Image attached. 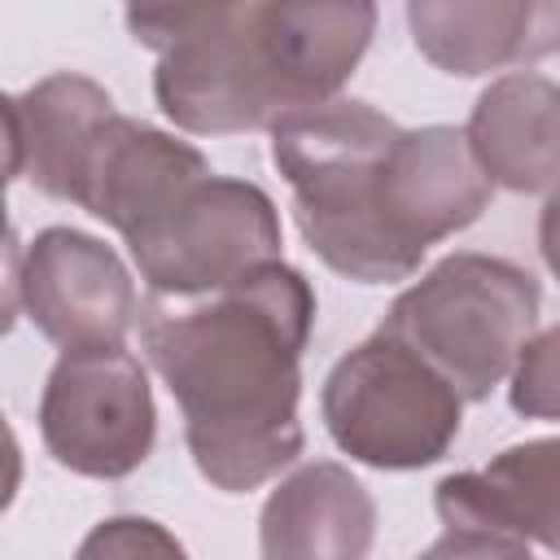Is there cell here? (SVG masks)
<instances>
[{"label":"cell","instance_id":"19","mask_svg":"<svg viewBox=\"0 0 560 560\" xmlns=\"http://www.w3.org/2000/svg\"><path fill=\"white\" fill-rule=\"evenodd\" d=\"M538 249H542L551 276L560 280V188L547 192V206H542V214H538Z\"/></svg>","mask_w":560,"mask_h":560},{"label":"cell","instance_id":"16","mask_svg":"<svg viewBox=\"0 0 560 560\" xmlns=\"http://www.w3.org/2000/svg\"><path fill=\"white\" fill-rule=\"evenodd\" d=\"M508 402L525 420H560V324L525 337L508 372Z\"/></svg>","mask_w":560,"mask_h":560},{"label":"cell","instance_id":"4","mask_svg":"<svg viewBox=\"0 0 560 560\" xmlns=\"http://www.w3.org/2000/svg\"><path fill=\"white\" fill-rule=\"evenodd\" d=\"M319 411L341 455L381 472H407L451 451L464 394L420 350L376 328L332 363Z\"/></svg>","mask_w":560,"mask_h":560},{"label":"cell","instance_id":"7","mask_svg":"<svg viewBox=\"0 0 560 560\" xmlns=\"http://www.w3.org/2000/svg\"><path fill=\"white\" fill-rule=\"evenodd\" d=\"M44 451L96 481L136 472L158 438V407L140 359L127 346L61 350L39 398Z\"/></svg>","mask_w":560,"mask_h":560},{"label":"cell","instance_id":"2","mask_svg":"<svg viewBox=\"0 0 560 560\" xmlns=\"http://www.w3.org/2000/svg\"><path fill=\"white\" fill-rule=\"evenodd\" d=\"M398 131L368 101L341 96L293 109L271 127V162L293 192L298 232L337 276L359 284H398L420 267L389 219Z\"/></svg>","mask_w":560,"mask_h":560},{"label":"cell","instance_id":"14","mask_svg":"<svg viewBox=\"0 0 560 560\" xmlns=\"http://www.w3.org/2000/svg\"><path fill=\"white\" fill-rule=\"evenodd\" d=\"M481 171L508 192L560 188V83L516 70L499 74L464 127Z\"/></svg>","mask_w":560,"mask_h":560},{"label":"cell","instance_id":"11","mask_svg":"<svg viewBox=\"0 0 560 560\" xmlns=\"http://www.w3.org/2000/svg\"><path fill=\"white\" fill-rule=\"evenodd\" d=\"M254 13L289 114L332 101L376 35V0H254Z\"/></svg>","mask_w":560,"mask_h":560},{"label":"cell","instance_id":"3","mask_svg":"<svg viewBox=\"0 0 560 560\" xmlns=\"http://www.w3.org/2000/svg\"><path fill=\"white\" fill-rule=\"evenodd\" d=\"M538 280L494 254H446L385 315V332L420 350L468 402L508 381L525 337L538 324Z\"/></svg>","mask_w":560,"mask_h":560},{"label":"cell","instance_id":"10","mask_svg":"<svg viewBox=\"0 0 560 560\" xmlns=\"http://www.w3.org/2000/svg\"><path fill=\"white\" fill-rule=\"evenodd\" d=\"M210 162L188 140H175L149 122H136L127 114H109L101 131L92 136V149L83 158L74 206L127 236L149 214H158L188 179L206 175Z\"/></svg>","mask_w":560,"mask_h":560},{"label":"cell","instance_id":"8","mask_svg":"<svg viewBox=\"0 0 560 560\" xmlns=\"http://www.w3.org/2000/svg\"><path fill=\"white\" fill-rule=\"evenodd\" d=\"M442 538L429 556H560V438H529L477 472L438 481Z\"/></svg>","mask_w":560,"mask_h":560},{"label":"cell","instance_id":"17","mask_svg":"<svg viewBox=\"0 0 560 560\" xmlns=\"http://www.w3.org/2000/svg\"><path fill=\"white\" fill-rule=\"evenodd\" d=\"M184 556V547L144 516H114L92 529V538L79 547V556Z\"/></svg>","mask_w":560,"mask_h":560},{"label":"cell","instance_id":"13","mask_svg":"<svg viewBox=\"0 0 560 560\" xmlns=\"http://www.w3.org/2000/svg\"><path fill=\"white\" fill-rule=\"evenodd\" d=\"M4 114H9V175L31 179L44 197L70 201L92 136L118 109L96 79L61 70L9 96Z\"/></svg>","mask_w":560,"mask_h":560},{"label":"cell","instance_id":"6","mask_svg":"<svg viewBox=\"0 0 560 560\" xmlns=\"http://www.w3.org/2000/svg\"><path fill=\"white\" fill-rule=\"evenodd\" d=\"M153 96L162 114L192 136L271 131L289 114V101L262 48L254 0H201L184 31L158 52Z\"/></svg>","mask_w":560,"mask_h":560},{"label":"cell","instance_id":"15","mask_svg":"<svg viewBox=\"0 0 560 560\" xmlns=\"http://www.w3.org/2000/svg\"><path fill=\"white\" fill-rule=\"evenodd\" d=\"M407 26L429 66L481 79L534 61L538 0H407Z\"/></svg>","mask_w":560,"mask_h":560},{"label":"cell","instance_id":"5","mask_svg":"<svg viewBox=\"0 0 560 560\" xmlns=\"http://www.w3.org/2000/svg\"><path fill=\"white\" fill-rule=\"evenodd\" d=\"M122 241L158 298L188 302L280 258V214L258 184L206 171Z\"/></svg>","mask_w":560,"mask_h":560},{"label":"cell","instance_id":"1","mask_svg":"<svg viewBox=\"0 0 560 560\" xmlns=\"http://www.w3.org/2000/svg\"><path fill=\"white\" fill-rule=\"evenodd\" d=\"M315 328L311 280L271 258L206 302L140 306V341L184 411L197 472L223 494H249L298 464L302 350Z\"/></svg>","mask_w":560,"mask_h":560},{"label":"cell","instance_id":"18","mask_svg":"<svg viewBox=\"0 0 560 560\" xmlns=\"http://www.w3.org/2000/svg\"><path fill=\"white\" fill-rule=\"evenodd\" d=\"M122 9H127L131 39L162 52L184 31V22L201 9V0H122Z\"/></svg>","mask_w":560,"mask_h":560},{"label":"cell","instance_id":"12","mask_svg":"<svg viewBox=\"0 0 560 560\" xmlns=\"http://www.w3.org/2000/svg\"><path fill=\"white\" fill-rule=\"evenodd\" d=\"M372 538L376 503L368 486L332 459L289 472L258 516V547L267 560H363Z\"/></svg>","mask_w":560,"mask_h":560},{"label":"cell","instance_id":"9","mask_svg":"<svg viewBox=\"0 0 560 560\" xmlns=\"http://www.w3.org/2000/svg\"><path fill=\"white\" fill-rule=\"evenodd\" d=\"M9 258L13 298H22L26 319L52 346H122L140 324L131 271L105 241L79 228H44L26 249H9Z\"/></svg>","mask_w":560,"mask_h":560}]
</instances>
